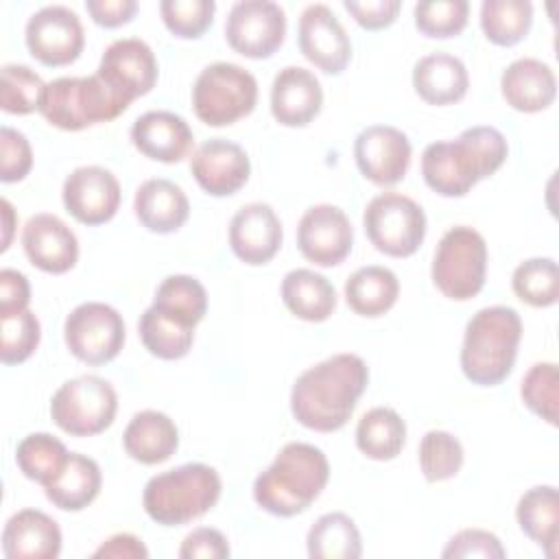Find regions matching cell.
<instances>
[{"mask_svg":"<svg viewBox=\"0 0 559 559\" xmlns=\"http://www.w3.org/2000/svg\"><path fill=\"white\" fill-rule=\"evenodd\" d=\"M369 384V367L356 354H334L306 369L293 384V417L317 432L341 430Z\"/></svg>","mask_w":559,"mask_h":559,"instance_id":"obj_1","label":"cell"},{"mask_svg":"<svg viewBox=\"0 0 559 559\" xmlns=\"http://www.w3.org/2000/svg\"><path fill=\"white\" fill-rule=\"evenodd\" d=\"M509 146L496 127H469L456 140L432 142L421 153V177L441 197H465L507 159Z\"/></svg>","mask_w":559,"mask_h":559,"instance_id":"obj_2","label":"cell"},{"mask_svg":"<svg viewBox=\"0 0 559 559\" xmlns=\"http://www.w3.org/2000/svg\"><path fill=\"white\" fill-rule=\"evenodd\" d=\"M328 478L330 463L325 454L310 443L290 441L255 478L253 500L271 515L293 518L321 496Z\"/></svg>","mask_w":559,"mask_h":559,"instance_id":"obj_3","label":"cell"},{"mask_svg":"<svg viewBox=\"0 0 559 559\" xmlns=\"http://www.w3.org/2000/svg\"><path fill=\"white\" fill-rule=\"evenodd\" d=\"M522 319L509 306L480 308L465 325L461 369L478 386L500 384L513 369Z\"/></svg>","mask_w":559,"mask_h":559,"instance_id":"obj_4","label":"cell"},{"mask_svg":"<svg viewBox=\"0 0 559 559\" xmlns=\"http://www.w3.org/2000/svg\"><path fill=\"white\" fill-rule=\"evenodd\" d=\"M221 498V476L205 463H186L153 476L142 493L146 515L162 526H181L205 515Z\"/></svg>","mask_w":559,"mask_h":559,"instance_id":"obj_5","label":"cell"},{"mask_svg":"<svg viewBox=\"0 0 559 559\" xmlns=\"http://www.w3.org/2000/svg\"><path fill=\"white\" fill-rule=\"evenodd\" d=\"M131 105L103 76H61L46 83L39 114L44 120L63 131H81L85 127L109 122Z\"/></svg>","mask_w":559,"mask_h":559,"instance_id":"obj_6","label":"cell"},{"mask_svg":"<svg viewBox=\"0 0 559 559\" xmlns=\"http://www.w3.org/2000/svg\"><path fill=\"white\" fill-rule=\"evenodd\" d=\"M258 103V81L242 66L216 61L205 66L192 87V107L207 127H225L249 116Z\"/></svg>","mask_w":559,"mask_h":559,"instance_id":"obj_7","label":"cell"},{"mask_svg":"<svg viewBox=\"0 0 559 559\" xmlns=\"http://www.w3.org/2000/svg\"><path fill=\"white\" fill-rule=\"evenodd\" d=\"M432 282L443 297L467 301L485 286L487 275V242L467 225L450 227L432 258Z\"/></svg>","mask_w":559,"mask_h":559,"instance_id":"obj_8","label":"cell"},{"mask_svg":"<svg viewBox=\"0 0 559 559\" xmlns=\"http://www.w3.org/2000/svg\"><path fill=\"white\" fill-rule=\"evenodd\" d=\"M118 411L114 386L100 376L63 382L50 400L52 421L72 437H92L111 426Z\"/></svg>","mask_w":559,"mask_h":559,"instance_id":"obj_9","label":"cell"},{"mask_svg":"<svg viewBox=\"0 0 559 559\" xmlns=\"http://www.w3.org/2000/svg\"><path fill=\"white\" fill-rule=\"evenodd\" d=\"M369 242L384 255L408 258L426 236V214L417 201L400 192L373 197L362 214Z\"/></svg>","mask_w":559,"mask_h":559,"instance_id":"obj_10","label":"cell"},{"mask_svg":"<svg viewBox=\"0 0 559 559\" xmlns=\"http://www.w3.org/2000/svg\"><path fill=\"white\" fill-rule=\"evenodd\" d=\"M63 338L70 354L81 362L105 365L124 345L122 314L103 301H85L66 317Z\"/></svg>","mask_w":559,"mask_h":559,"instance_id":"obj_11","label":"cell"},{"mask_svg":"<svg viewBox=\"0 0 559 559\" xmlns=\"http://www.w3.org/2000/svg\"><path fill=\"white\" fill-rule=\"evenodd\" d=\"M286 13L271 0H240L225 22L227 44L242 57L266 59L284 41Z\"/></svg>","mask_w":559,"mask_h":559,"instance_id":"obj_12","label":"cell"},{"mask_svg":"<svg viewBox=\"0 0 559 559\" xmlns=\"http://www.w3.org/2000/svg\"><path fill=\"white\" fill-rule=\"evenodd\" d=\"M28 52L44 66H70L85 46V31L79 15L63 4H48L35 11L24 31Z\"/></svg>","mask_w":559,"mask_h":559,"instance_id":"obj_13","label":"cell"},{"mask_svg":"<svg viewBox=\"0 0 559 559\" xmlns=\"http://www.w3.org/2000/svg\"><path fill=\"white\" fill-rule=\"evenodd\" d=\"M354 245V229L347 214L330 203L312 205L297 225V247L317 266L341 264Z\"/></svg>","mask_w":559,"mask_h":559,"instance_id":"obj_14","label":"cell"},{"mask_svg":"<svg viewBox=\"0 0 559 559\" xmlns=\"http://www.w3.org/2000/svg\"><path fill=\"white\" fill-rule=\"evenodd\" d=\"M411 153L406 133L389 124H371L354 142L356 166L376 186H395L402 181L411 164Z\"/></svg>","mask_w":559,"mask_h":559,"instance_id":"obj_15","label":"cell"},{"mask_svg":"<svg viewBox=\"0 0 559 559\" xmlns=\"http://www.w3.org/2000/svg\"><path fill=\"white\" fill-rule=\"evenodd\" d=\"M66 212L83 225H103L111 221L120 205V183L103 166L74 168L61 190Z\"/></svg>","mask_w":559,"mask_h":559,"instance_id":"obj_16","label":"cell"},{"mask_svg":"<svg viewBox=\"0 0 559 559\" xmlns=\"http://www.w3.org/2000/svg\"><path fill=\"white\" fill-rule=\"evenodd\" d=\"M299 50L325 74H341L352 59V41L328 4H308L299 17Z\"/></svg>","mask_w":559,"mask_h":559,"instance_id":"obj_17","label":"cell"},{"mask_svg":"<svg viewBox=\"0 0 559 559\" xmlns=\"http://www.w3.org/2000/svg\"><path fill=\"white\" fill-rule=\"evenodd\" d=\"M96 74L133 103L155 87L157 61L146 41L138 37H124L111 41L105 48Z\"/></svg>","mask_w":559,"mask_h":559,"instance_id":"obj_18","label":"cell"},{"mask_svg":"<svg viewBox=\"0 0 559 559\" xmlns=\"http://www.w3.org/2000/svg\"><path fill=\"white\" fill-rule=\"evenodd\" d=\"M190 170L203 192L212 197H229L247 183L251 162L240 144L225 138H212L197 146L190 157Z\"/></svg>","mask_w":559,"mask_h":559,"instance_id":"obj_19","label":"cell"},{"mask_svg":"<svg viewBox=\"0 0 559 559\" xmlns=\"http://www.w3.org/2000/svg\"><path fill=\"white\" fill-rule=\"evenodd\" d=\"M22 247L33 266L44 273H68L79 260L74 231L55 214H35L22 229Z\"/></svg>","mask_w":559,"mask_h":559,"instance_id":"obj_20","label":"cell"},{"mask_svg":"<svg viewBox=\"0 0 559 559\" xmlns=\"http://www.w3.org/2000/svg\"><path fill=\"white\" fill-rule=\"evenodd\" d=\"M282 223L269 203H247L229 221V247L245 264H266L282 247Z\"/></svg>","mask_w":559,"mask_h":559,"instance_id":"obj_21","label":"cell"},{"mask_svg":"<svg viewBox=\"0 0 559 559\" xmlns=\"http://www.w3.org/2000/svg\"><path fill=\"white\" fill-rule=\"evenodd\" d=\"M323 107L319 79L299 66L282 68L271 85V114L284 127L310 124Z\"/></svg>","mask_w":559,"mask_h":559,"instance_id":"obj_22","label":"cell"},{"mask_svg":"<svg viewBox=\"0 0 559 559\" xmlns=\"http://www.w3.org/2000/svg\"><path fill=\"white\" fill-rule=\"evenodd\" d=\"M131 142L148 159L177 164L190 155L194 135L181 116L173 111H146L133 122Z\"/></svg>","mask_w":559,"mask_h":559,"instance_id":"obj_23","label":"cell"},{"mask_svg":"<svg viewBox=\"0 0 559 559\" xmlns=\"http://www.w3.org/2000/svg\"><path fill=\"white\" fill-rule=\"evenodd\" d=\"M7 559H57L61 552L59 524L39 509L13 513L2 531Z\"/></svg>","mask_w":559,"mask_h":559,"instance_id":"obj_24","label":"cell"},{"mask_svg":"<svg viewBox=\"0 0 559 559\" xmlns=\"http://www.w3.org/2000/svg\"><path fill=\"white\" fill-rule=\"evenodd\" d=\"M500 92L513 109L535 114L552 105L557 96V79L548 63L535 57H522L509 63L502 72Z\"/></svg>","mask_w":559,"mask_h":559,"instance_id":"obj_25","label":"cell"},{"mask_svg":"<svg viewBox=\"0 0 559 559\" xmlns=\"http://www.w3.org/2000/svg\"><path fill=\"white\" fill-rule=\"evenodd\" d=\"M413 87L428 105L459 103L469 87L465 63L450 52H430L413 68Z\"/></svg>","mask_w":559,"mask_h":559,"instance_id":"obj_26","label":"cell"},{"mask_svg":"<svg viewBox=\"0 0 559 559\" xmlns=\"http://www.w3.org/2000/svg\"><path fill=\"white\" fill-rule=\"evenodd\" d=\"M133 210L142 227L153 234L177 231L190 214L186 192L170 179H146L133 199Z\"/></svg>","mask_w":559,"mask_h":559,"instance_id":"obj_27","label":"cell"},{"mask_svg":"<svg viewBox=\"0 0 559 559\" xmlns=\"http://www.w3.org/2000/svg\"><path fill=\"white\" fill-rule=\"evenodd\" d=\"M122 445L133 461L157 465L177 452L179 430L168 415L159 411H140L127 424Z\"/></svg>","mask_w":559,"mask_h":559,"instance_id":"obj_28","label":"cell"},{"mask_svg":"<svg viewBox=\"0 0 559 559\" xmlns=\"http://www.w3.org/2000/svg\"><path fill=\"white\" fill-rule=\"evenodd\" d=\"M284 306L304 321H325L336 308V290L330 280L312 269H293L282 280Z\"/></svg>","mask_w":559,"mask_h":559,"instance_id":"obj_29","label":"cell"},{"mask_svg":"<svg viewBox=\"0 0 559 559\" xmlns=\"http://www.w3.org/2000/svg\"><path fill=\"white\" fill-rule=\"evenodd\" d=\"M103 476L94 459L70 452L63 469L44 487L46 498L61 511H81L92 504L100 491Z\"/></svg>","mask_w":559,"mask_h":559,"instance_id":"obj_30","label":"cell"},{"mask_svg":"<svg viewBox=\"0 0 559 559\" xmlns=\"http://www.w3.org/2000/svg\"><path fill=\"white\" fill-rule=\"evenodd\" d=\"M400 295L395 273L380 264L360 266L345 282V301L360 317H380L389 312Z\"/></svg>","mask_w":559,"mask_h":559,"instance_id":"obj_31","label":"cell"},{"mask_svg":"<svg viewBox=\"0 0 559 559\" xmlns=\"http://www.w3.org/2000/svg\"><path fill=\"white\" fill-rule=\"evenodd\" d=\"M515 518L522 533L542 546L548 557L557 555L559 496L552 485H537L528 489L518 500Z\"/></svg>","mask_w":559,"mask_h":559,"instance_id":"obj_32","label":"cell"},{"mask_svg":"<svg viewBox=\"0 0 559 559\" xmlns=\"http://www.w3.org/2000/svg\"><path fill=\"white\" fill-rule=\"evenodd\" d=\"M306 548L312 559H358L362 555V537L347 513L332 511L310 526Z\"/></svg>","mask_w":559,"mask_h":559,"instance_id":"obj_33","label":"cell"},{"mask_svg":"<svg viewBox=\"0 0 559 559\" xmlns=\"http://www.w3.org/2000/svg\"><path fill=\"white\" fill-rule=\"evenodd\" d=\"M406 443V424L397 411L376 406L367 411L356 426V448L373 461L395 459Z\"/></svg>","mask_w":559,"mask_h":559,"instance_id":"obj_34","label":"cell"},{"mask_svg":"<svg viewBox=\"0 0 559 559\" xmlns=\"http://www.w3.org/2000/svg\"><path fill=\"white\" fill-rule=\"evenodd\" d=\"M151 306L179 325L194 330L207 312V293L192 275H168L157 286Z\"/></svg>","mask_w":559,"mask_h":559,"instance_id":"obj_35","label":"cell"},{"mask_svg":"<svg viewBox=\"0 0 559 559\" xmlns=\"http://www.w3.org/2000/svg\"><path fill=\"white\" fill-rule=\"evenodd\" d=\"M533 24V4L528 0H485L480 4V28L496 46H515L526 37Z\"/></svg>","mask_w":559,"mask_h":559,"instance_id":"obj_36","label":"cell"},{"mask_svg":"<svg viewBox=\"0 0 559 559\" xmlns=\"http://www.w3.org/2000/svg\"><path fill=\"white\" fill-rule=\"evenodd\" d=\"M68 456V448L48 432H33L24 437L15 450L20 472L41 487H46L63 469Z\"/></svg>","mask_w":559,"mask_h":559,"instance_id":"obj_37","label":"cell"},{"mask_svg":"<svg viewBox=\"0 0 559 559\" xmlns=\"http://www.w3.org/2000/svg\"><path fill=\"white\" fill-rule=\"evenodd\" d=\"M138 332H140L144 347L162 360L183 358L192 349V343H194V330L183 328L177 321L164 317L153 306H148L142 312V317L138 321Z\"/></svg>","mask_w":559,"mask_h":559,"instance_id":"obj_38","label":"cell"},{"mask_svg":"<svg viewBox=\"0 0 559 559\" xmlns=\"http://www.w3.org/2000/svg\"><path fill=\"white\" fill-rule=\"evenodd\" d=\"M518 299L533 308H548L559 299V269L552 258H528L511 277Z\"/></svg>","mask_w":559,"mask_h":559,"instance_id":"obj_39","label":"cell"},{"mask_svg":"<svg viewBox=\"0 0 559 559\" xmlns=\"http://www.w3.org/2000/svg\"><path fill=\"white\" fill-rule=\"evenodd\" d=\"M46 83L28 66L7 63L0 70V107L7 114L26 116L39 109Z\"/></svg>","mask_w":559,"mask_h":559,"instance_id":"obj_40","label":"cell"},{"mask_svg":"<svg viewBox=\"0 0 559 559\" xmlns=\"http://www.w3.org/2000/svg\"><path fill=\"white\" fill-rule=\"evenodd\" d=\"M419 467L428 483L456 476L463 467V445L445 430H428L419 443Z\"/></svg>","mask_w":559,"mask_h":559,"instance_id":"obj_41","label":"cell"},{"mask_svg":"<svg viewBox=\"0 0 559 559\" xmlns=\"http://www.w3.org/2000/svg\"><path fill=\"white\" fill-rule=\"evenodd\" d=\"M522 402L544 421L557 426L559 417V371L555 362H535L520 384Z\"/></svg>","mask_w":559,"mask_h":559,"instance_id":"obj_42","label":"cell"},{"mask_svg":"<svg viewBox=\"0 0 559 559\" xmlns=\"http://www.w3.org/2000/svg\"><path fill=\"white\" fill-rule=\"evenodd\" d=\"M415 26L426 37H454L459 35L469 15L467 0H430L417 2L413 9Z\"/></svg>","mask_w":559,"mask_h":559,"instance_id":"obj_43","label":"cell"},{"mask_svg":"<svg viewBox=\"0 0 559 559\" xmlns=\"http://www.w3.org/2000/svg\"><path fill=\"white\" fill-rule=\"evenodd\" d=\"M0 334V360L4 365H17L33 356L41 338V325L33 310H22L13 317H2Z\"/></svg>","mask_w":559,"mask_h":559,"instance_id":"obj_44","label":"cell"},{"mask_svg":"<svg viewBox=\"0 0 559 559\" xmlns=\"http://www.w3.org/2000/svg\"><path fill=\"white\" fill-rule=\"evenodd\" d=\"M216 4L214 0H162L159 13L166 28L181 39L201 37L212 20Z\"/></svg>","mask_w":559,"mask_h":559,"instance_id":"obj_45","label":"cell"},{"mask_svg":"<svg viewBox=\"0 0 559 559\" xmlns=\"http://www.w3.org/2000/svg\"><path fill=\"white\" fill-rule=\"evenodd\" d=\"M33 168V151L26 135L17 129H0V181H22Z\"/></svg>","mask_w":559,"mask_h":559,"instance_id":"obj_46","label":"cell"},{"mask_svg":"<svg viewBox=\"0 0 559 559\" xmlns=\"http://www.w3.org/2000/svg\"><path fill=\"white\" fill-rule=\"evenodd\" d=\"M507 550L502 548L498 535L483 531V528H463L450 537L445 544L441 557L445 559H469V557H483V559H502Z\"/></svg>","mask_w":559,"mask_h":559,"instance_id":"obj_47","label":"cell"},{"mask_svg":"<svg viewBox=\"0 0 559 559\" xmlns=\"http://www.w3.org/2000/svg\"><path fill=\"white\" fill-rule=\"evenodd\" d=\"M179 557L181 559H225L229 557V544L218 528L199 526L183 537Z\"/></svg>","mask_w":559,"mask_h":559,"instance_id":"obj_48","label":"cell"},{"mask_svg":"<svg viewBox=\"0 0 559 559\" xmlns=\"http://www.w3.org/2000/svg\"><path fill=\"white\" fill-rule=\"evenodd\" d=\"M343 7L354 15V20L367 28V31H380L386 28L395 22L397 11H400V0H367V2H356V0H345Z\"/></svg>","mask_w":559,"mask_h":559,"instance_id":"obj_49","label":"cell"},{"mask_svg":"<svg viewBox=\"0 0 559 559\" xmlns=\"http://www.w3.org/2000/svg\"><path fill=\"white\" fill-rule=\"evenodd\" d=\"M31 284L24 273L15 269L0 271V319L13 317L28 308Z\"/></svg>","mask_w":559,"mask_h":559,"instance_id":"obj_50","label":"cell"},{"mask_svg":"<svg viewBox=\"0 0 559 559\" xmlns=\"http://www.w3.org/2000/svg\"><path fill=\"white\" fill-rule=\"evenodd\" d=\"M85 9L98 26L116 28L131 22V17L138 11V2L135 0H87Z\"/></svg>","mask_w":559,"mask_h":559,"instance_id":"obj_51","label":"cell"},{"mask_svg":"<svg viewBox=\"0 0 559 559\" xmlns=\"http://www.w3.org/2000/svg\"><path fill=\"white\" fill-rule=\"evenodd\" d=\"M94 559H146L148 548L144 542L131 533H116L105 539L94 552Z\"/></svg>","mask_w":559,"mask_h":559,"instance_id":"obj_52","label":"cell"},{"mask_svg":"<svg viewBox=\"0 0 559 559\" xmlns=\"http://www.w3.org/2000/svg\"><path fill=\"white\" fill-rule=\"evenodd\" d=\"M0 207H2V225H4V236H2V245H0V251H7L9 245H11V231H13V218H15V212L11 207V203L7 199L0 201Z\"/></svg>","mask_w":559,"mask_h":559,"instance_id":"obj_53","label":"cell"}]
</instances>
